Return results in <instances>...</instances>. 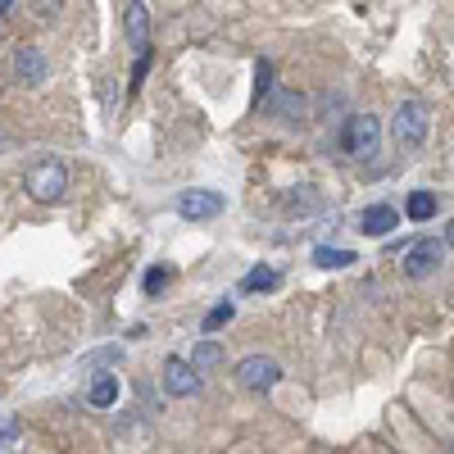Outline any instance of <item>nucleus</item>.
Returning a JSON list of instances; mask_svg holds the SVG:
<instances>
[{
  "label": "nucleus",
  "instance_id": "f257e3e1",
  "mask_svg": "<svg viewBox=\"0 0 454 454\" xmlns=\"http://www.w3.org/2000/svg\"><path fill=\"white\" fill-rule=\"evenodd\" d=\"M377 141H382V123H377L372 114H355L346 123V132H340V145H346V155H355V160H372Z\"/></svg>",
  "mask_w": 454,
  "mask_h": 454
},
{
  "label": "nucleus",
  "instance_id": "f03ea898",
  "mask_svg": "<svg viewBox=\"0 0 454 454\" xmlns=\"http://www.w3.org/2000/svg\"><path fill=\"white\" fill-rule=\"evenodd\" d=\"M441 263H445V241H436V237H419V241L400 254L404 278H432Z\"/></svg>",
  "mask_w": 454,
  "mask_h": 454
},
{
  "label": "nucleus",
  "instance_id": "7ed1b4c3",
  "mask_svg": "<svg viewBox=\"0 0 454 454\" xmlns=\"http://www.w3.org/2000/svg\"><path fill=\"white\" fill-rule=\"evenodd\" d=\"M237 382H241L246 391H273V387L282 382V364L269 359V355H246V359L237 364Z\"/></svg>",
  "mask_w": 454,
  "mask_h": 454
},
{
  "label": "nucleus",
  "instance_id": "20e7f679",
  "mask_svg": "<svg viewBox=\"0 0 454 454\" xmlns=\"http://www.w3.org/2000/svg\"><path fill=\"white\" fill-rule=\"evenodd\" d=\"M391 132L400 145H423L427 141V105L423 100H404L391 119Z\"/></svg>",
  "mask_w": 454,
  "mask_h": 454
},
{
  "label": "nucleus",
  "instance_id": "39448f33",
  "mask_svg": "<svg viewBox=\"0 0 454 454\" xmlns=\"http://www.w3.org/2000/svg\"><path fill=\"white\" fill-rule=\"evenodd\" d=\"M64 186H68V173H64L59 160H42V164L27 168V192H32L36 200H59Z\"/></svg>",
  "mask_w": 454,
  "mask_h": 454
},
{
  "label": "nucleus",
  "instance_id": "423d86ee",
  "mask_svg": "<svg viewBox=\"0 0 454 454\" xmlns=\"http://www.w3.org/2000/svg\"><path fill=\"white\" fill-rule=\"evenodd\" d=\"M164 391L168 395H177V400H186V395H196L200 391V368L192 364V359H168L164 364Z\"/></svg>",
  "mask_w": 454,
  "mask_h": 454
},
{
  "label": "nucleus",
  "instance_id": "0eeeda50",
  "mask_svg": "<svg viewBox=\"0 0 454 454\" xmlns=\"http://www.w3.org/2000/svg\"><path fill=\"white\" fill-rule=\"evenodd\" d=\"M177 214L192 218V223L218 218V214H223V196H218V192H182V196H177Z\"/></svg>",
  "mask_w": 454,
  "mask_h": 454
},
{
  "label": "nucleus",
  "instance_id": "6e6552de",
  "mask_svg": "<svg viewBox=\"0 0 454 454\" xmlns=\"http://www.w3.org/2000/svg\"><path fill=\"white\" fill-rule=\"evenodd\" d=\"M123 23H128V42H132V51H137V55H145V51H150V14H145L141 0H128Z\"/></svg>",
  "mask_w": 454,
  "mask_h": 454
},
{
  "label": "nucleus",
  "instance_id": "1a4fd4ad",
  "mask_svg": "<svg viewBox=\"0 0 454 454\" xmlns=\"http://www.w3.org/2000/svg\"><path fill=\"white\" fill-rule=\"evenodd\" d=\"M14 78L27 82V87L46 82V59H42V51H36V46H19V51H14Z\"/></svg>",
  "mask_w": 454,
  "mask_h": 454
},
{
  "label": "nucleus",
  "instance_id": "9d476101",
  "mask_svg": "<svg viewBox=\"0 0 454 454\" xmlns=\"http://www.w3.org/2000/svg\"><path fill=\"white\" fill-rule=\"evenodd\" d=\"M395 223H400V214H395L391 205H372V209H364V218H359V232H364V237H391Z\"/></svg>",
  "mask_w": 454,
  "mask_h": 454
},
{
  "label": "nucleus",
  "instance_id": "9b49d317",
  "mask_svg": "<svg viewBox=\"0 0 454 454\" xmlns=\"http://www.w3.org/2000/svg\"><path fill=\"white\" fill-rule=\"evenodd\" d=\"M96 409H109L114 400H119V377H114V372H100L96 377V382H91V395H87Z\"/></svg>",
  "mask_w": 454,
  "mask_h": 454
},
{
  "label": "nucleus",
  "instance_id": "f8f14e48",
  "mask_svg": "<svg viewBox=\"0 0 454 454\" xmlns=\"http://www.w3.org/2000/svg\"><path fill=\"white\" fill-rule=\"evenodd\" d=\"M404 214H409L413 223H427V218H436V196H432V192H409Z\"/></svg>",
  "mask_w": 454,
  "mask_h": 454
},
{
  "label": "nucleus",
  "instance_id": "ddd939ff",
  "mask_svg": "<svg viewBox=\"0 0 454 454\" xmlns=\"http://www.w3.org/2000/svg\"><path fill=\"white\" fill-rule=\"evenodd\" d=\"M282 282V273L278 269H263V263H259V269H250L246 278H241V291H273Z\"/></svg>",
  "mask_w": 454,
  "mask_h": 454
},
{
  "label": "nucleus",
  "instance_id": "4468645a",
  "mask_svg": "<svg viewBox=\"0 0 454 454\" xmlns=\"http://www.w3.org/2000/svg\"><path fill=\"white\" fill-rule=\"evenodd\" d=\"M314 263H318V269H346V263H355V250L318 246V250H314Z\"/></svg>",
  "mask_w": 454,
  "mask_h": 454
},
{
  "label": "nucleus",
  "instance_id": "2eb2a0df",
  "mask_svg": "<svg viewBox=\"0 0 454 454\" xmlns=\"http://www.w3.org/2000/svg\"><path fill=\"white\" fill-rule=\"evenodd\" d=\"M232 318H237V305H232V300H223V305H214V309L205 314V323H200V327H205V332H218V327L232 323Z\"/></svg>",
  "mask_w": 454,
  "mask_h": 454
},
{
  "label": "nucleus",
  "instance_id": "dca6fc26",
  "mask_svg": "<svg viewBox=\"0 0 454 454\" xmlns=\"http://www.w3.org/2000/svg\"><path fill=\"white\" fill-rule=\"evenodd\" d=\"M192 364H196V368H214V364H223V346H218V340H200V346L192 350Z\"/></svg>",
  "mask_w": 454,
  "mask_h": 454
},
{
  "label": "nucleus",
  "instance_id": "f3484780",
  "mask_svg": "<svg viewBox=\"0 0 454 454\" xmlns=\"http://www.w3.org/2000/svg\"><path fill=\"white\" fill-rule=\"evenodd\" d=\"M123 359V350L119 346H105V350H91L87 359H82V372H96V368H109V364H119Z\"/></svg>",
  "mask_w": 454,
  "mask_h": 454
},
{
  "label": "nucleus",
  "instance_id": "a211bd4d",
  "mask_svg": "<svg viewBox=\"0 0 454 454\" xmlns=\"http://www.w3.org/2000/svg\"><path fill=\"white\" fill-rule=\"evenodd\" d=\"M273 109L282 114V119H286V123H295V114H300V109H305V105H300V96H291V91H282V96L273 100Z\"/></svg>",
  "mask_w": 454,
  "mask_h": 454
},
{
  "label": "nucleus",
  "instance_id": "6ab92c4d",
  "mask_svg": "<svg viewBox=\"0 0 454 454\" xmlns=\"http://www.w3.org/2000/svg\"><path fill=\"white\" fill-rule=\"evenodd\" d=\"M0 454H19V423L5 419V432H0Z\"/></svg>",
  "mask_w": 454,
  "mask_h": 454
},
{
  "label": "nucleus",
  "instance_id": "aec40b11",
  "mask_svg": "<svg viewBox=\"0 0 454 454\" xmlns=\"http://www.w3.org/2000/svg\"><path fill=\"white\" fill-rule=\"evenodd\" d=\"M254 78H259V100H263V96L273 91V64L259 59V64H254Z\"/></svg>",
  "mask_w": 454,
  "mask_h": 454
},
{
  "label": "nucleus",
  "instance_id": "412c9836",
  "mask_svg": "<svg viewBox=\"0 0 454 454\" xmlns=\"http://www.w3.org/2000/svg\"><path fill=\"white\" fill-rule=\"evenodd\" d=\"M164 286H168V269H150V273H145V291H150V295L164 291Z\"/></svg>",
  "mask_w": 454,
  "mask_h": 454
},
{
  "label": "nucleus",
  "instance_id": "4be33fe9",
  "mask_svg": "<svg viewBox=\"0 0 454 454\" xmlns=\"http://www.w3.org/2000/svg\"><path fill=\"white\" fill-rule=\"evenodd\" d=\"M445 241H450V246H454V218H450V223H445Z\"/></svg>",
  "mask_w": 454,
  "mask_h": 454
},
{
  "label": "nucleus",
  "instance_id": "5701e85b",
  "mask_svg": "<svg viewBox=\"0 0 454 454\" xmlns=\"http://www.w3.org/2000/svg\"><path fill=\"white\" fill-rule=\"evenodd\" d=\"M0 10H5V14H10V10H14V0H0Z\"/></svg>",
  "mask_w": 454,
  "mask_h": 454
}]
</instances>
